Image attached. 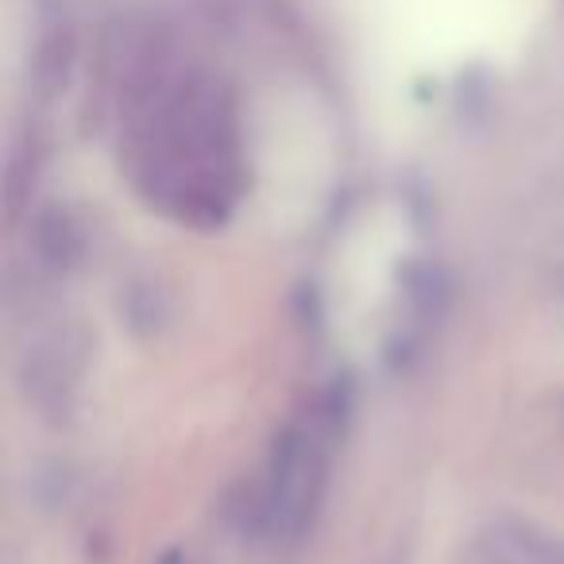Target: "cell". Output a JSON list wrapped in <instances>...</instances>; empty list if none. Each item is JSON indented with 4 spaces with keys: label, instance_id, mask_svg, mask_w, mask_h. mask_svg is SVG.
I'll return each instance as SVG.
<instances>
[{
    "label": "cell",
    "instance_id": "1",
    "mask_svg": "<svg viewBox=\"0 0 564 564\" xmlns=\"http://www.w3.org/2000/svg\"><path fill=\"white\" fill-rule=\"evenodd\" d=\"M329 441H333V414H310L306 422H294L274 441L271 460H267L263 495H259V518L271 530L294 533L306 530L317 502L325 491V471H329Z\"/></svg>",
    "mask_w": 564,
    "mask_h": 564
},
{
    "label": "cell",
    "instance_id": "2",
    "mask_svg": "<svg viewBox=\"0 0 564 564\" xmlns=\"http://www.w3.org/2000/svg\"><path fill=\"white\" fill-rule=\"evenodd\" d=\"M78 248H82V240H78V228H74L70 213L47 209L35 217V251H40V259L47 267H55V271L70 267Z\"/></svg>",
    "mask_w": 564,
    "mask_h": 564
}]
</instances>
